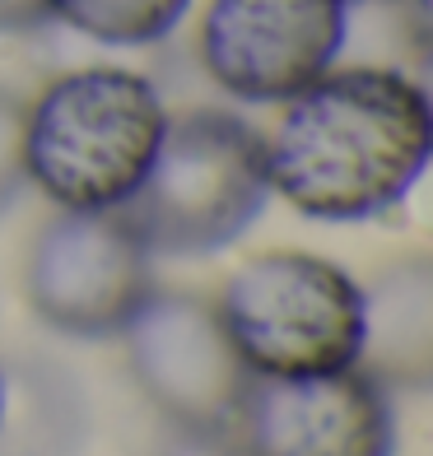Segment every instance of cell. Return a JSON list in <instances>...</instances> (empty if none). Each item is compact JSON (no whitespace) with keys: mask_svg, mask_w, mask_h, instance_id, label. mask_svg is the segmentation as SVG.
<instances>
[{"mask_svg":"<svg viewBox=\"0 0 433 456\" xmlns=\"http://www.w3.org/2000/svg\"><path fill=\"white\" fill-rule=\"evenodd\" d=\"M433 150L429 94L391 66L326 70L266 135L271 191L322 224L378 219L410 196Z\"/></svg>","mask_w":433,"mask_h":456,"instance_id":"obj_1","label":"cell"},{"mask_svg":"<svg viewBox=\"0 0 433 456\" xmlns=\"http://www.w3.org/2000/svg\"><path fill=\"white\" fill-rule=\"evenodd\" d=\"M168 131L163 94L135 70L85 66L24 108V182L56 210H121Z\"/></svg>","mask_w":433,"mask_h":456,"instance_id":"obj_2","label":"cell"},{"mask_svg":"<svg viewBox=\"0 0 433 456\" xmlns=\"http://www.w3.org/2000/svg\"><path fill=\"white\" fill-rule=\"evenodd\" d=\"M271 200L266 135L238 112L168 117L144 182L121 205L150 256H210L238 242Z\"/></svg>","mask_w":433,"mask_h":456,"instance_id":"obj_3","label":"cell"},{"mask_svg":"<svg viewBox=\"0 0 433 456\" xmlns=\"http://www.w3.org/2000/svg\"><path fill=\"white\" fill-rule=\"evenodd\" d=\"M219 326L252 378H307L359 363L364 289L313 252H257L224 280Z\"/></svg>","mask_w":433,"mask_h":456,"instance_id":"obj_4","label":"cell"},{"mask_svg":"<svg viewBox=\"0 0 433 456\" xmlns=\"http://www.w3.org/2000/svg\"><path fill=\"white\" fill-rule=\"evenodd\" d=\"M150 247L121 210H56L29 242L24 298L75 340H112L154 294Z\"/></svg>","mask_w":433,"mask_h":456,"instance_id":"obj_5","label":"cell"},{"mask_svg":"<svg viewBox=\"0 0 433 456\" xmlns=\"http://www.w3.org/2000/svg\"><path fill=\"white\" fill-rule=\"evenodd\" d=\"M121 345L135 387L173 428L229 438L252 372L233 354L210 298L154 284V294L121 326Z\"/></svg>","mask_w":433,"mask_h":456,"instance_id":"obj_6","label":"cell"},{"mask_svg":"<svg viewBox=\"0 0 433 456\" xmlns=\"http://www.w3.org/2000/svg\"><path fill=\"white\" fill-rule=\"evenodd\" d=\"M349 0H210L200 61L238 102H289L336 66Z\"/></svg>","mask_w":433,"mask_h":456,"instance_id":"obj_7","label":"cell"},{"mask_svg":"<svg viewBox=\"0 0 433 456\" xmlns=\"http://www.w3.org/2000/svg\"><path fill=\"white\" fill-rule=\"evenodd\" d=\"M233 456H396V410L359 363L252 378L229 424Z\"/></svg>","mask_w":433,"mask_h":456,"instance_id":"obj_8","label":"cell"},{"mask_svg":"<svg viewBox=\"0 0 433 456\" xmlns=\"http://www.w3.org/2000/svg\"><path fill=\"white\" fill-rule=\"evenodd\" d=\"M364 345L359 368L387 391H424L433 378V261L410 252L359 284Z\"/></svg>","mask_w":433,"mask_h":456,"instance_id":"obj_9","label":"cell"},{"mask_svg":"<svg viewBox=\"0 0 433 456\" xmlns=\"http://www.w3.org/2000/svg\"><path fill=\"white\" fill-rule=\"evenodd\" d=\"M85 443V396L52 359H19L5 372L0 456H75Z\"/></svg>","mask_w":433,"mask_h":456,"instance_id":"obj_10","label":"cell"},{"mask_svg":"<svg viewBox=\"0 0 433 456\" xmlns=\"http://www.w3.org/2000/svg\"><path fill=\"white\" fill-rule=\"evenodd\" d=\"M192 0H47L52 19L94 37L102 47L163 43L187 14Z\"/></svg>","mask_w":433,"mask_h":456,"instance_id":"obj_11","label":"cell"},{"mask_svg":"<svg viewBox=\"0 0 433 456\" xmlns=\"http://www.w3.org/2000/svg\"><path fill=\"white\" fill-rule=\"evenodd\" d=\"M24 98L0 85V210L24 191Z\"/></svg>","mask_w":433,"mask_h":456,"instance_id":"obj_12","label":"cell"},{"mask_svg":"<svg viewBox=\"0 0 433 456\" xmlns=\"http://www.w3.org/2000/svg\"><path fill=\"white\" fill-rule=\"evenodd\" d=\"M52 19L47 0H0V33H33Z\"/></svg>","mask_w":433,"mask_h":456,"instance_id":"obj_13","label":"cell"},{"mask_svg":"<svg viewBox=\"0 0 433 456\" xmlns=\"http://www.w3.org/2000/svg\"><path fill=\"white\" fill-rule=\"evenodd\" d=\"M159 456H233V447H229V438H219V433H182L177 428V438Z\"/></svg>","mask_w":433,"mask_h":456,"instance_id":"obj_14","label":"cell"},{"mask_svg":"<svg viewBox=\"0 0 433 456\" xmlns=\"http://www.w3.org/2000/svg\"><path fill=\"white\" fill-rule=\"evenodd\" d=\"M0 405H5V368H0Z\"/></svg>","mask_w":433,"mask_h":456,"instance_id":"obj_15","label":"cell"}]
</instances>
